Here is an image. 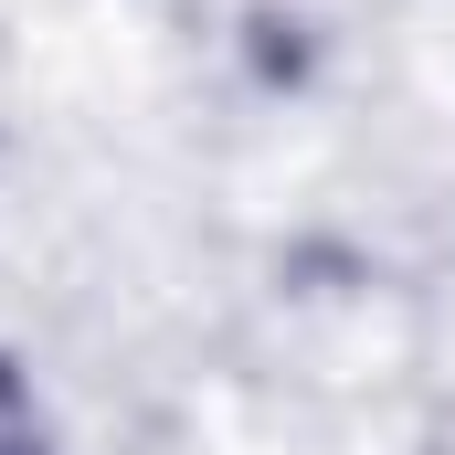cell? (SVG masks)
Returning a JSON list of instances; mask_svg holds the SVG:
<instances>
[{
	"mask_svg": "<svg viewBox=\"0 0 455 455\" xmlns=\"http://www.w3.org/2000/svg\"><path fill=\"white\" fill-rule=\"evenodd\" d=\"M0 455H53L43 445V413H32V381L0 360Z\"/></svg>",
	"mask_w": 455,
	"mask_h": 455,
	"instance_id": "1",
	"label": "cell"
}]
</instances>
